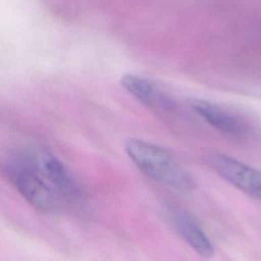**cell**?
<instances>
[{
  "label": "cell",
  "mask_w": 261,
  "mask_h": 261,
  "mask_svg": "<svg viewBox=\"0 0 261 261\" xmlns=\"http://www.w3.org/2000/svg\"><path fill=\"white\" fill-rule=\"evenodd\" d=\"M123 147L132 162L153 180L176 191L194 189L193 177L162 147L138 138L126 139Z\"/></svg>",
  "instance_id": "obj_1"
},
{
  "label": "cell",
  "mask_w": 261,
  "mask_h": 261,
  "mask_svg": "<svg viewBox=\"0 0 261 261\" xmlns=\"http://www.w3.org/2000/svg\"><path fill=\"white\" fill-rule=\"evenodd\" d=\"M4 171L22 198L36 210L45 215L60 213V195L19 155L4 165Z\"/></svg>",
  "instance_id": "obj_2"
},
{
  "label": "cell",
  "mask_w": 261,
  "mask_h": 261,
  "mask_svg": "<svg viewBox=\"0 0 261 261\" xmlns=\"http://www.w3.org/2000/svg\"><path fill=\"white\" fill-rule=\"evenodd\" d=\"M19 156L35 168L60 196L71 201L81 197V188L72 173L48 149L33 145L22 149Z\"/></svg>",
  "instance_id": "obj_3"
},
{
  "label": "cell",
  "mask_w": 261,
  "mask_h": 261,
  "mask_svg": "<svg viewBox=\"0 0 261 261\" xmlns=\"http://www.w3.org/2000/svg\"><path fill=\"white\" fill-rule=\"evenodd\" d=\"M208 161L219 176L243 193L261 201L260 170L221 153L211 154Z\"/></svg>",
  "instance_id": "obj_4"
},
{
  "label": "cell",
  "mask_w": 261,
  "mask_h": 261,
  "mask_svg": "<svg viewBox=\"0 0 261 261\" xmlns=\"http://www.w3.org/2000/svg\"><path fill=\"white\" fill-rule=\"evenodd\" d=\"M163 210L166 220L195 252L204 258H211L214 255L213 244L189 212L170 203L165 204Z\"/></svg>",
  "instance_id": "obj_5"
},
{
  "label": "cell",
  "mask_w": 261,
  "mask_h": 261,
  "mask_svg": "<svg viewBox=\"0 0 261 261\" xmlns=\"http://www.w3.org/2000/svg\"><path fill=\"white\" fill-rule=\"evenodd\" d=\"M189 105L209 125L227 137L241 141L255 137V134H252V129L244 121L208 101L190 99Z\"/></svg>",
  "instance_id": "obj_6"
},
{
  "label": "cell",
  "mask_w": 261,
  "mask_h": 261,
  "mask_svg": "<svg viewBox=\"0 0 261 261\" xmlns=\"http://www.w3.org/2000/svg\"><path fill=\"white\" fill-rule=\"evenodd\" d=\"M121 86L146 107L159 113H169L174 110V101L152 81L136 75L125 74L120 80Z\"/></svg>",
  "instance_id": "obj_7"
}]
</instances>
